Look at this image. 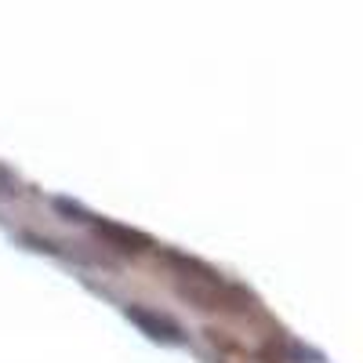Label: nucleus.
<instances>
[{
  "instance_id": "f03ea898",
  "label": "nucleus",
  "mask_w": 363,
  "mask_h": 363,
  "mask_svg": "<svg viewBox=\"0 0 363 363\" xmlns=\"http://www.w3.org/2000/svg\"><path fill=\"white\" fill-rule=\"evenodd\" d=\"M128 320L138 323L149 338H157V342H182V327L153 309H142V306H128Z\"/></svg>"
},
{
  "instance_id": "f257e3e1",
  "label": "nucleus",
  "mask_w": 363,
  "mask_h": 363,
  "mask_svg": "<svg viewBox=\"0 0 363 363\" xmlns=\"http://www.w3.org/2000/svg\"><path fill=\"white\" fill-rule=\"evenodd\" d=\"M95 233L106 240L109 247H116V251H149L153 247V240H149L145 233H138V229H131V225H120V222H109V218H95Z\"/></svg>"
},
{
  "instance_id": "7ed1b4c3",
  "label": "nucleus",
  "mask_w": 363,
  "mask_h": 363,
  "mask_svg": "<svg viewBox=\"0 0 363 363\" xmlns=\"http://www.w3.org/2000/svg\"><path fill=\"white\" fill-rule=\"evenodd\" d=\"M0 193H18V189H15V178H11L4 167H0Z\"/></svg>"
}]
</instances>
